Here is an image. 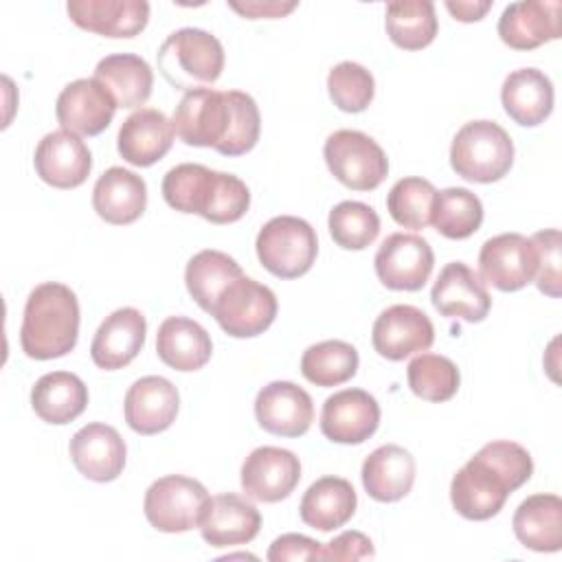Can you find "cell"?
I'll list each match as a JSON object with an SVG mask.
<instances>
[{"mask_svg": "<svg viewBox=\"0 0 562 562\" xmlns=\"http://www.w3.org/2000/svg\"><path fill=\"white\" fill-rule=\"evenodd\" d=\"M560 2H512L498 18V35L514 50H533L560 37Z\"/></svg>", "mask_w": 562, "mask_h": 562, "instance_id": "21", "label": "cell"}, {"mask_svg": "<svg viewBox=\"0 0 562 562\" xmlns=\"http://www.w3.org/2000/svg\"><path fill=\"white\" fill-rule=\"evenodd\" d=\"M384 26L391 42L404 50H422L432 44L439 24L430 0H397L386 4Z\"/></svg>", "mask_w": 562, "mask_h": 562, "instance_id": "36", "label": "cell"}, {"mask_svg": "<svg viewBox=\"0 0 562 562\" xmlns=\"http://www.w3.org/2000/svg\"><path fill=\"white\" fill-rule=\"evenodd\" d=\"M66 11L79 29L103 37H134L149 20L145 0H70Z\"/></svg>", "mask_w": 562, "mask_h": 562, "instance_id": "24", "label": "cell"}, {"mask_svg": "<svg viewBox=\"0 0 562 562\" xmlns=\"http://www.w3.org/2000/svg\"><path fill=\"white\" fill-rule=\"evenodd\" d=\"M31 406L46 424H68L88 406V389L79 375L70 371H53L42 375L31 389Z\"/></svg>", "mask_w": 562, "mask_h": 562, "instance_id": "33", "label": "cell"}, {"mask_svg": "<svg viewBox=\"0 0 562 562\" xmlns=\"http://www.w3.org/2000/svg\"><path fill=\"white\" fill-rule=\"evenodd\" d=\"M481 222L483 204L472 191L463 187H448L437 191L430 224L439 235L448 239H468L481 228Z\"/></svg>", "mask_w": 562, "mask_h": 562, "instance_id": "37", "label": "cell"}, {"mask_svg": "<svg viewBox=\"0 0 562 562\" xmlns=\"http://www.w3.org/2000/svg\"><path fill=\"white\" fill-rule=\"evenodd\" d=\"M158 70L178 90L211 86L224 70L220 40L202 29H178L158 48Z\"/></svg>", "mask_w": 562, "mask_h": 562, "instance_id": "5", "label": "cell"}, {"mask_svg": "<svg viewBox=\"0 0 562 562\" xmlns=\"http://www.w3.org/2000/svg\"><path fill=\"white\" fill-rule=\"evenodd\" d=\"M430 301L439 314L448 318H463L468 323H481L492 307L485 281L463 261H450L443 266L432 285Z\"/></svg>", "mask_w": 562, "mask_h": 562, "instance_id": "18", "label": "cell"}, {"mask_svg": "<svg viewBox=\"0 0 562 562\" xmlns=\"http://www.w3.org/2000/svg\"><path fill=\"white\" fill-rule=\"evenodd\" d=\"M68 452L75 468L86 479L108 483L123 472L127 448L116 428L92 422L72 435Z\"/></svg>", "mask_w": 562, "mask_h": 562, "instance_id": "20", "label": "cell"}, {"mask_svg": "<svg viewBox=\"0 0 562 562\" xmlns=\"http://www.w3.org/2000/svg\"><path fill=\"white\" fill-rule=\"evenodd\" d=\"M277 310L279 305L274 292L268 285L241 274L222 290L211 316H215L217 325L228 336L252 338L272 325Z\"/></svg>", "mask_w": 562, "mask_h": 562, "instance_id": "10", "label": "cell"}, {"mask_svg": "<svg viewBox=\"0 0 562 562\" xmlns=\"http://www.w3.org/2000/svg\"><path fill=\"white\" fill-rule=\"evenodd\" d=\"M158 358L176 371H198L213 353V342L206 329L187 316H169L156 334Z\"/></svg>", "mask_w": 562, "mask_h": 562, "instance_id": "30", "label": "cell"}, {"mask_svg": "<svg viewBox=\"0 0 562 562\" xmlns=\"http://www.w3.org/2000/svg\"><path fill=\"white\" fill-rule=\"evenodd\" d=\"M209 498L211 496L200 481L182 474H169L147 487L143 509L154 529L182 533L200 527Z\"/></svg>", "mask_w": 562, "mask_h": 562, "instance_id": "9", "label": "cell"}, {"mask_svg": "<svg viewBox=\"0 0 562 562\" xmlns=\"http://www.w3.org/2000/svg\"><path fill=\"white\" fill-rule=\"evenodd\" d=\"M538 250V272H536V285L542 294L558 299L560 296V231L558 228H544L529 237Z\"/></svg>", "mask_w": 562, "mask_h": 562, "instance_id": "43", "label": "cell"}, {"mask_svg": "<svg viewBox=\"0 0 562 562\" xmlns=\"http://www.w3.org/2000/svg\"><path fill=\"white\" fill-rule=\"evenodd\" d=\"M299 7V2H279V0H250V2H231V9L237 11L239 15L248 18V20H259V18H283L290 11H294Z\"/></svg>", "mask_w": 562, "mask_h": 562, "instance_id": "46", "label": "cell"}, {"mask_svg": "<svg viewBox=\"0 0 562 562\" xmlns=\"http://www.w3.org/2000/svg\"><path fill=\"white\" fill-rule=\"evenodd\" d=\"M178 389L162 375L136 380L125 395V422L138 435H158L167 430L178 415Z\"/></svg>", "mask_w": 562, "mask_h": 562, "instance_id": "23", "label": "cell"}, {"mask_svg": "<svg viewBox=\"0 0 562 562\" xmlns=\"http://www.w3.org/2000/svg\"><path fill=\"white\" fill-rule=\"evenodd\" d=\"M479 277L501 292H516L531 283L538 272V250L520 233L490 237L479 252Z\"/></svg>", "mask_w": 562, "mask_h": 562, "instance_id": "11", "label": "cell"}, {"mask_svg": "<svg viewBox=\"0 0 562 562\" xmlns=\"http://www.w3.org/2000/svg\"><path fill=\"white\" fill-rule=\"evenodd\" d=\"M435 195H437V189L432 187V182L417 176L402 178L389 191L386 209L400 226L419 231L430 224Z\"/></svg>", "mask_w": 562, "mask_h": 562, "instance_id": "41", "label": "cell"}, {"mask_svg": "<svg viewBox=\"0 0 562 562\" xmlns=\"http://www.w3.org/2000/svg\"><path fill=\"white\" fill-rule=\"evenodd\" d=\"M323 156L331 176L353 191H373L389 173L384 149L369 134L358 130L329 134Z\"/></svg>", "mask_w": 562, "mask_h": 562, "instance_id": "8", "label": "cell"}, {"mask_svg": "<svg viewBox=\"0 0 562 562\" xmlns=\"http://www.w3.org/2000/svg\"><path fill=\"white\" fill-rule=\"evenodd\" d=\"M145 334L147 323L136 307L114 310L110 316H105V321L99 325L92 338V362L105 371L127 367L143 349Z\"/></svg>", "mask_w": 562, "mask_h": 562, "instance_id": "22", "label": "cell"}, {"mask_svg": "<svg viewBox=\"0 0 562 562\" xmlns=\"http://www.w3.org/2000/svg\"><path fill=\"white\" fill-rule=\"evenodd\" d=\"M33 165L46 184L55 189H75L90 176L92 154L77 134L57 130L37 143Z\"/></svg>", "mask_w": 562, "mask_h": 562, "instance_id": "19", "label": "cell"}, {"mask_svg": "<svg viewBox=\"0 0 562 562\" xmlns=\"http://www.w3.org/2000/svg\"><path fill=\"white\" fill-rule=\"evenodd\" d=\"M116 108L110 90L92 77L70 81L57 97L55 114L66 132L97 136L112 123Z\"/></svg>", "mask_w": 562, "mask_h": 562, "instance_id": "15", "label": "cell"}, {"mask_svg": "<svg viewBox=\"0 0 562 562\" xmlns=\"http://www.w3.org/2000/svg\"><path fill=\"white\" fill-rule=\"evenodd\" d=\"M501 101L509 119L522 127H536L553 110V83L538 68H518L505 77Z\"/></svg>", "mask_w": 562, "mask_h": 562, "instance_id": "29", "label": "cell"}, {"mask_svg": "<svg viewBox=\"0 0 562 562\" xmlns=\"http://www.w3.org/2000/svg\"><path fill=\"white\" fill-rule=\"evenodd\" d=\"M92 206L108 224H132L145 213L147 184L130 169L110 167L99 176L92 189Z\"/></svg>", "mask_w": 562, "mask_h": 562, "instance_id": "27", "label": "cell"}, {"mask_svg": "<svg viewBox=\"0 0 562 562\" xmlns=\"http://www.w3.org/2000/svg\"><path fill=\"white\" fill-rule=\"evenodd\" d=\"M255 417L270 435L301 437L314 422V404L310 393L299 384L277 380L257 393Z\"/></svg>", "mask_w": 562, "mask_h": 562, "instance_id": "17", "label": "cell"}, {"mask_svg": "<svg viewBox=\"0 0 562 562\" xmlns=\"http://www.w3.org/2000/svg\"><path fill=\"white\" fill-rule=\"evenodd\" d=\"M380 233L378 213L356 200L338 202L329 211V235L345 250H364Z\"/></svg>", "mask_w": 562, "mask_h": 562, "instance_id": "40", "label": "cell"}, {"mask_svg": "<svg viewBox=\"0 0 562 562\" xmlns=\"http://www.w3.org/2000/svg\"><path fill=\"white\" fill-rule=\"evenodd\" d=\"M356 490L347 479L323 476L305 490L299 514L307 527L334 531L356 514Z\"/></svg>", "mask_w": 562, "mask_h": 562, "instance_id": "32", "label": "cell"}, {"mask_svg": "<svg viewBox=\"0 0 562 562\" xmlns=\"http://www.w3.org/2000/svg\"><path fill=\"white\" fill-rule=\"evenodd\" d=\"M531 474V454L520 443L490 441L452 476V507L468 520H487L503 509L507 496L525 485Z\"/></svg>", "mask_w": 562, "mask_h": 562, "instance_id": "2", "label": "cell"}, {"mask_svg": "<svg viewBox=\"0 0 562 562\" xmlns=\"http://www.w3.org/2000/svg\"><path fill=\"white\" fill-rule=\"evenodd\" d=\"M79 336L77 294L57 281L33 288L26 299L20 345L33 360L61 358L75 349Z\"/></svg>", "mask_w": 562, "mask_h": 562, "instance_id": "4", "label": "cell"}, {"mask_svg": "<svg viewBox=\"0 0 562 562\" xmlns=\"http://www.w3.org/2000/svg\"><path fill=\"white\" fill-rule=\"evenodd\" d=\"M261 527L259 509L239 494H217L209 498L200 520L202 538L211 547H235L250 542Z\"/></svg>", "mask_w": 562, "mask_h": 562, "instance_id": "25", "label": "cell"}, {"mask_svg": "<svg viewBox=\"0 0 562 562\" xmlns=\"http://www.w3.org/2000/svg\"><path fill=\"white\" fill-rule=\"evenodd\" d=\"M450 165L463 180L496 182L514 165V143L496 121H470L452 138Z\"/></svg>", "mask_w": 562, "mask_h": 562, "instance_id": "6", "label": "cell"}, {"mask_svg": "<svg viewBox=\"0 0 562 562\" xmlns=\"http://www.w3.org/2000/svg\"><path fill=\"white\" fill-rule=\"evenodd\" d=\"M375 274L389 290L417 292L430 279L435 255L430 244L413 233L389 235L375 252Z\"/></svg>", "mask_w": 562, "mask_h": 562, "instance_id": "12", "label": "cell"}, {"mask_svg": "<svg viewBox=\"0 0 562 562\" xmlns=\"http://www.w3.org/2000/svg\"><path fill=\"white\" fill-rule=\"evenodd\" d=\"M261 266L279 279L303 277L316 261L318 239L310 222L279 215L266 222L255 241Z\"/></svg>", "mask_w": 562, "mask_h": 562, "instance_id": "7", "label": "cell"}, {"mask_svg": "<svg viewBox=\"0 0 562 562\" xmlns=\"http://www.w3.org/2000/svg\"><path fill=\"white\" fill-rule=\"evenodd\" d=\"M406 380L411 391L426 402H448L459 391L457 364L437 353H419L406 367Z\"/></svg>", "mask_w": 562, "mask_h": 562, "instance_id": "39", "label": "cell"}, {"mask_svg": "<svg viewBox=\"0 0 562 562\" xmlns=\"http://www.w3.org/2000/svg\"><path fill=\"white\" fill-rule=\"evenodd\" d=\"M373 349L393 362L430 349L435 342L432 321L415 305H391L373 323Z\"/></svg>", "mask_w": 562, "mask_h": 562, "instance_id": "14", "label": "cell"}, {"mask_svg": "<svg viewBox=\"0 0 562 562\" xmlns=\"http://www.w3.org/2000/svg\"><path fill=\"white\" fill-rule=\"evenodd\" d=\"M94 79L103 83L119 108H140L154 86L149 64L132 53H116L103 57L94 68Z\"/></svg>", "mask_w": 562, "mask_h": 562, "instance_id": "34", "label": "cell"}, {"mask_svg": "<svg viewBox=\"0 0 562 562\" xmlns=\"http://www.w3.org/2000/svg\"><path fill=\"white\" fill-rule=\"evenodd\" d=\"M362 485L373 501L395 503L404 498L415 483L413 454L395 443L375 448L362 463Z\"/></svg>", "mask_w": 562, "mask_h": 562, "instance_id": "28", "label": "cell"}, {"mask_svg": "<svg viewBox=\"0 0 562 562\" xmlns=\"http://www.w3.org/2000/svg\"><path fill=\"white\" fill-rule=\"evenodd\" d=\"M241 266L226 252L222 250H200L195 252L187 268H184V283L187 290L191 294V299L204 310V312H213V305L217 301V296L222 294V290L233 283L235 279H239Z\"/></svg>", "mask_w": 562, "mask_h": 562, "instance_id": "35", "label": "cell"}, {"mask_svg": "<svg viewBox=\"0 0 562 562\" xmlns=\"http://www.w3.org/2000/svg\"><path fill=\"white\" fill-rule=\"evenodd\" d=\"M446 9L454 15V20L459 22H476L481 20L490 9H492V0H448Z\"/></svg>", "mask_w": 562, "mask_h": 562, "instance_id": "47", "label": "cell"}, {"mask_svg": "<svg viewBox=\"0 0 562 562\" xmlns=\"http://www.w3.org/2000/svg\"><path fill=\"white\" fill-rule=\"evenodd\" d=\"M173 123L154 108H140L130 114L119 130V154L134 167H151L173 145Z\"/></svg>", "mask_w": 562, "mask_h": 562, "instance_id": "26", "label": "cell"}, {"mask_svg": "<svg viewBox=\"0 0 562 562\" xmlns=\"http://www.w3.org/2000/svg\"><path fill=\"white\" fill-rule=\"evenodd\" d=\"M375 549L369 536L362 531H342L331 542L323 544V558L321 560H340V562H353V560H367L373 558Z\"/></svg>", "mask_w": 562, "mask_h": 562, "instance_id": "45", "label": "cell"}, {"mask_svg": "<svg viewBox=\"0 0 562 562\" xmlns=\"http://www.w3.org/2000/svg\"><path fill=\"white\" fill-rule=\"evenodd\" d=\"M358 351L345 340H323L310 345L301 358V373L316 386H338L358 371Z\"/></svg>", "mask_w": 562, "mask_h": 562, "instance_id": "38", "label": "cell"}, {"mask_svg": "<svg viewBox=\"0 0 562 562\" xmlns=\"http://www.w3.org/2000/svg\"><path fill=\"white\" fill-rule=\"evenodd\" d=\"M162 198L171 209L195 213L211 224H233L250 206V191L241 178L198 162L171 167L162 178Z\"/></svg>", "mask_w": 562, "mask_h": 562, "instance_id": "3", "label": "cell"}, {"mask_svg": "<svg viewBox=\"0 0 562 562\" xmlns=\"http://www.w3.org/2000/svg\"><path fill=\"white\" fill-rule=\"evenodd\" d=\"M171 123L184 145L213 147L222 156L250 151L261 132L259 108L241 90L195 88L180 99Z\"/></svg>", "mask_w": 562, "mask_h": 562, "instance_id": "1", "label": "cell"}, {"mask_svg": "<svg viewBox=\"0 0 562 562\" xmlns=\"http://www.w3.org/2000/svg\"><path fill=\"white\" fill-rule=\"evenodd\" d=\"M327 90L338 110L358 114L373 101L375 81L364 66L356 61H340L327 75Z\"/></svg>", "mask_w": 562, "mask_h": 562, "instance_id": "42", "label": "cell"}, {"mask_svg": "<svg viewBox=\"0 0 562 562\" xmlns=\"http://www.w3.org/2000/svg\"><path fill=\"white\" fill-rule=\"evenodd\" d=\"M518 542L538 553L562 549V501L555 494L527 496L512 520Z\"/></svg>", "mask_w": 562, "mask_h": 562, "instance_id": "31", "label": "cell"}, {"mask_svg": "<svg viewBox=\"0 0 562 562\" xmlns=\"http://www.w3.org/2000/svg\"><path fill=\"white\" fill-rule=\"evenodd\" d=\"M380 426V404L362 389L329 395L321 413V432L334 443H362Z\"/></svg>", "mask_w": 562, "mask_h": 562, "instance_id": "16", "label": "cell"}, {"mask_svg": "<svg viewBox=\"0 0 562 562\" xmlns=\"http://www.w3.org/2000/svg\"><path fill=\"white\" fill-rule=\"evenodd\" d=\"M299 481L301 461L285 448L259 446L241 463V487L259 503H279L288 498Z\"/></svg>", "mask_w": 562, "mask_h": 562, "instance_id": "13", "label": "cell"}, {"mask_svg": "<svg viewBox=\"0 0 562 562\" xmlns=\"http://www.w3.org/2000/svg\"><path fill=\"white\" fill-rule=\"evenodd\" d=\"M270 562H288V560H314L323 558V544L303 536V533H283L279 536L266 555Z\"/></svg>", "mask_w": 562, "mask_h": 562, "instance_id": "44", "label": "cell"}]
</instances>
